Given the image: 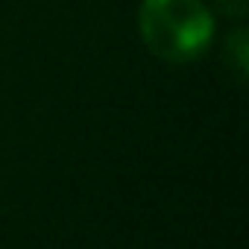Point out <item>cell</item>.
I'll list each match as a JSON object with an SVG mask.
<instances>
[{
  "mask_svg": "<svg viewBox=\"0 0 249 249\" xmlns=\"http://www.w3.org/2000/svg\"><path fill=\"white\" fill-rule=\"evenodd\" d=\"M138 30L147 50L164 62L199 59L214 36V18L202 0H144Z\"/></svg>",
  "mask_w": 249,
  "mask_h": 249,
  "instance_id": "1",
  "label": "cell"
},
{
  "mask_svg": "<svg viewBox=\"0 0 249 249\" xmlns=\"http://www.w3.org/2000/svg\"><path fill=\"white\" fill-rule=\"evenodd\" d=\"M217 6L223 9V15H231V18H240L246 12V0H217Z\"/></svg>",
  "mask_w": 249,
  "mask_h": 249,
  "instance_id": "3",
  "label": "cell"
},
{
  "mask_svg": "<svg viewBox=\"0 0 249 249\" xmlns=\"http://www.w3.org/2000/svg\"><path fill=\"white\" fill-rule=\"evenodd\" d=\"M249 50H246V33L243 30H234L229 38H226V50H223V59L226 65L231 68V73L237 76V82L246 79V65H249Z\"/></svg>",
  "mask_w": 249,
  "mask_h": 249,
  "instance_id": "2",
  "label": "cell"
}]
</instances>
